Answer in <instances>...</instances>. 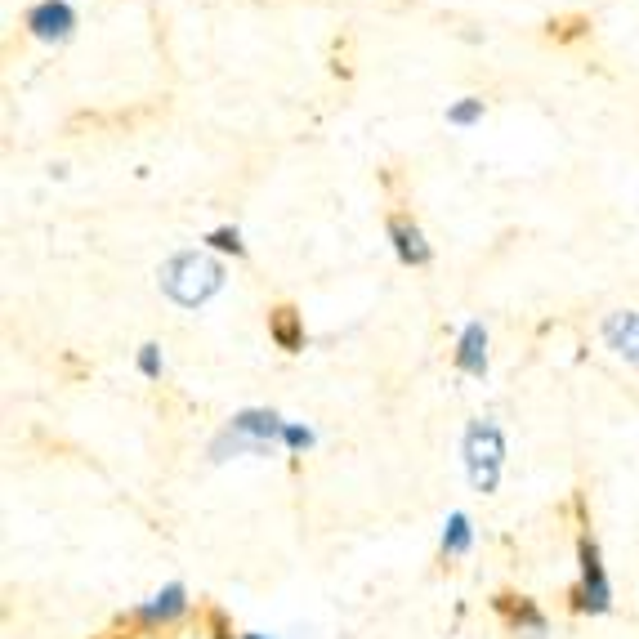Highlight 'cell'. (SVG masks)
<instances>
[{"mask_svg": "<svg viewBox=\"0 0 639 639\" xmlns=\"http://www.w3.org/2000/svg\"><path fill=\"white\" fill-rule=\"evenodd\" d=\"M157 278H161L166 300H175L179 309H202L206 300H215L224 291V264L202 251H179L161 264Z\"/></svg>", "mask_w": 639, "mask_h": 639, "instance_id": "1", "label": "cell"}, {"mask_svg": "<svg viewBox=\"0 0 639 639\" xmlns=\"http://www.w3.org/2000/svg\"><path fill=\"white\" fill-rule=\"evenodd\" d=\"M461 456H465V474H470V488L474 492H497L501 483V470H505V434L492 416L483 421H470L465 425V438H461Z\"/></svg>", "mask_w": 639, "mask_h": 639, "instance_id": "2", "label": "cell"}, {"mask_svg": "<svg viewBox=\"0 0 639 639\" xmlns=\"http://www.w3.org/2000/svg\"><path fill=\"white\" fill-rule=\"evenodd\" d=\"M577 559H581V581L572 590V608L590 617H604L613 608V581L604 572V555H599V541L590 532H581L577 541Z\"/></svg>", "mask_w": 639, "mask_h": 639, "instance_id": "3", "label": "cell"}, {"mask_svg": "<svg viewBox=\"0 0 639 639\" xmlns=\"http://www.w3.org/2000/svg\"><path fill=\"white\" fill-rule=\"evenodd\" d=\"M385 228H389V242H394V255L407 264V269H425V264L434 260V246L425 242L421 224H416L407 211H389Z\"/></svg>", "mask_w": 639, "mask_h": 639, "instance_id": "4", "label": "cell"}, {"mask_svg": "<svg viewBox=\"0 0 639 639\" xmlns=\"http://www.w3.org/2000/svg\"><path fill=\"white\" fill-rule=\"evenodd\" d=\"M23 27L36 36V41L59 45V41H68V36L76 32V9L68 5V0H41V5L27 9Z\"/></svg>", "mask_w": 639, "mask_h": 639, "instance_id": "5", "label": "cell"}, {"mask_svg": "<svg viewBox=\"0 0 639 639\" xmlns=\"http://www.w3.org/2000/svg\"><path fill=\"white\" fill-rule=\"evenodd\" d=\"M452 362H456V371H465V376H474V380L488 376V331H483V322H465L461 327Z\"/></svg>", "mask_w": 639, "mask_h": 639, "instance_id": "6", "label": "cell"}, {"mask_svg": "<svg viewBox=\"0 0 639 639\" xmlns=\"http://www.w3.org/2000/svg\"><path fill=\"white\" fill-rule=\"evenodd\" d=\"M228 425H233L237 434H246L251 443H260L264 452H269L273 443H282V429H286V421L273 407H246V412H237Z\"/></svg>", "mask_w": 639, "mask_h": 639, "instance_id": "7", "label": "cell"}, {"mask_svg": "<svg viewBox=\"0 0 639 639\" xmlns=\"http://www.w3.org/2000/svg\"><path fill=\"white\" fill-rule=\"evenodd\" d=\"M604 345L613 349L617 358H626L631 367H639V313L622 309L604 318Z\"/></svg>", "mask_w": 639, "mask_h": 639, "instance_id": "8", "label": "cell"}, {"mask_svg": "<svg viewBox=\"0 0 639 639\" xmlns=\"http://www.w3.org/2000/svg\"><path fill=\"white\" fill-rule=\"evenodd\" d=\"M184 613H188V590L179 586V581H170L166 590H157V595L139 608L135 622H143V626H170V622H179Z\"/></svg>", "mask_w": 639, "mask_h": 639, "instance_id": "9", "label": "cell"}, {"mask_svg": "<svg viewBox=\"0 0 639 639\" xmlns=\"http://www.w3.org/2000/svg\"><path fill=\"white\" fill-rule=\"evenodd\" d=\"M497 613L510 622V631H519V635H528V639H546V613H541L532 599H514V595H497Z\"/></svg>", "mask_w": 639, "mask_h": 639, "instance_id": "10", "label": "cell"}, {"mask_svg": "<svg viewBox=\"0 0 639 639\" xmlns=\"http://www.w3.org/2000/svg\"><path fill=\"white\" fill-rule=\"evenodd\" d=\"M269 340L282 349V354H300L304 349V318L295 304H278L269 309Z\"/></svg>", "mask_w": 639, "mask_h": 639, "instance_id": "11", "label": "cell"}, {"mask_svg": "<svg viewBox=\"0 0 639 639\" xmlns=\"http://www.w3.org/2000/svg\"><path fill=\"white\" fill-rule=\"evenodd\" d=\"M470 546H474L470 514H465V510H452V514H447V523H443V555H447V559H461V555H470Z\"/></svg>", "mask_w": 639, "mask_h": 639, "instance_id": "12", "label": "cell"}, {"mask_svg": "<svg viewBox=\"0 0 639 639\" xmlns=\"http://www.w3.org/2000/svg\"><path fill=\"white\" fill-rule=\"evenodd\" d=\"M546 36L555 45H572V41H586L590 36V18L586 14H559L546 23Z\"/></svg>", "mask_w": 639, "mask_h": 639, "instance_id": "13", "label": "cell"}, {"mask_svg": "<svg viewBox=\"0 0 639 639\" xmlns=\"http://www.w3.org/2000/svg\"><path fill=\"white\" fill-rule=\"evenodd\" d=\"M242 452H251V456H269L260 443H251L246 434H237L233 425H228L224 434H219L215 443H211V461H228V456H242Z\"/></svg>", "mask_w": 639, "mask_h": 639, "instance_id": "14", "label": "cell"}, {"mask_svg": "<svg viewBox=\"0 0 639 639\" xmlns=\"http://www.w3.org/2000/svg\"><path fill=\"white\" fill-rule=\"evenodd\" d=\"M206 246H215V251H224V255H246V242H242V233H237L233 224H219L206 233Z\"/></svg>", "mask_w": 639, "mask_h": 639, "instance_id": "15", "label": "cell"}, {"mask_svg": "<svg viewBox=\"0 0 639 639\" xmlns=\"http://www.w3.org/2000/svg\"><path fill=\"white\" fill-rule=\"evenodd\" d=\"M474 121H483V99H461L447 108V126H474Z\"/></svg>", "mask_w": 639, "mask_h": 639, "instance_id": "16", "label": "cell"}, {"mask_svg": "<svg viewBox=\"0 0 639 639\" xmlns=\"http://www.w3.org/2000/svg\"><path fill=\"white\" fill-rule=\"evenodd\" d=\"M282 443L291 447V452H309V447L318 443V434H313L309 425H291V421H286V429H282Z\"/></svg>", "mask_w": 639, "mask_h": 639, "instance_id": "17", "label": "cell"}, {"mask_svg": "<svg viewBox=\"0 0 639 639\" xmlns=\"http://www.w3.org/2000/svg\"><path fill=\"white\" fill-rule=\"evenodd\" d=\"M139 371L148 380H161V345H143L139 349Z\"/></svg>", "mask_w": 639, "mask_h": 639, "instance_id": "18", "label": "cell"}, {"mask_svg": "<svg viewBox=\"0 0 639 639\" xmlns=\"http://www.w3.org/2000/svg\"><path fill=\"white\" fill-rule=\"evenodd\" d=\"M211 626H215V639H233L228 626H224V613H211Z\"/></svg>", "mask_w": 639, "mask_h": 639, "instance_id": "19", "label": "cell"}, {"mask_svg": "<svg viewBox=\"0 0 639 639\" xmlns=\"http://www.w3.org/2000/svg\"><path fill=\"white\" fill-rule=\"evenodd\" d=\"M242 639H264V635H255V631H246V635H242Z\"/></svg>", "mask_w": 639, "mask_h": 639, "instance_id": "20", "label": "cell"}]
</instances>
